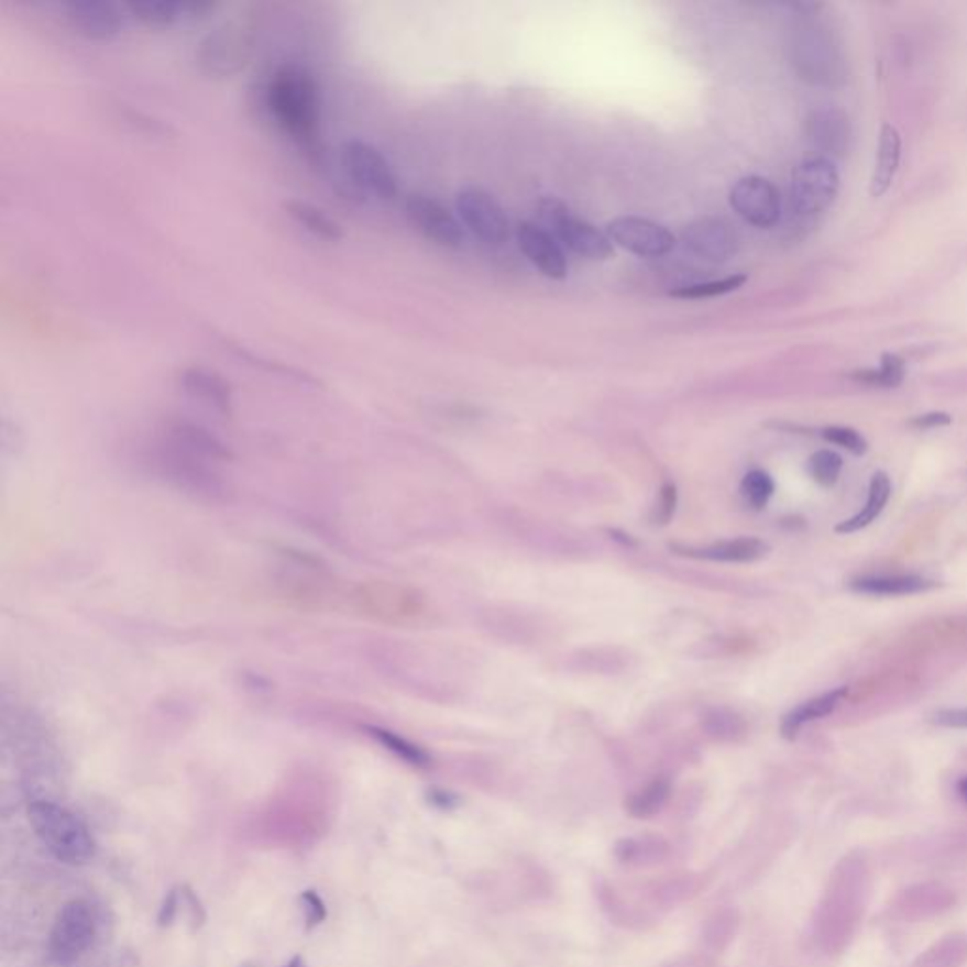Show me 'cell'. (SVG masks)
Listing matches in <instances>:
<instances>
[{"instance_id":"1","label":"cell","mask_w":967,"mask_h":967,"mask_svg":"<svg viewBox=\"0 0 967 967\" xmlns=\"http://www.w3.org/2000/svg\"><path fill=\"white\" fill-rule=\"evenodd\" d=\"M276 125L308 154L320 150V86L300 67H282L273 74L265 94Z\"/></svg>"},{"instance_id":"2","label":"cell","mask_w":967,"mask_h":967,"mask_svg":"<svg viewBox=\"0 0 967 967\" xmlns=\"http://www.w3.org/2000/svg\"><path fill=\"white\" fill-rule=\"evenodd\" d=\"M29 821L34 834L55 860L67 866H86L97 853L94 835L86 824L54 801H33Z\"/></svg>"},{"instance_id":"3","label":"cell","mask_w":967,"mask_h":967,"mask_svg":"<svg viewBox=\"0 0 967 967\" xmlns=\"http://www.w3.org/2000/svg\"><path fill=\"white\" fill-rule=\"evenodd\" d=\"M794 65L803 80L821 86H835L845 80L847 67L834 33L821 23L807 21L795 31Z\"/></svg>"},{"instance_id":"4","label":"cell","mask_w":967,"mask_h":967,"mask_svg":"<svg viewBox=\"0 0 967 967\" xmlns=\"http://www.w3.org/2000/svg\"><path fill=\"white\" fill-rule=\"evenodd\" d=\"M539 216L545 221V226L550 228L554 239L579 257L603 261L613 255V242L607 233H601L592 223L574 216L565 202L554 197H547L539 202Z\"/></svg>"},{"instance_id":"5","label":"cell","mask_w":967,"mask_h":967,"mask_svg":"<svg viewBox=\"0 0 967 967\" xmlns=\"http://www.w3.org/2000/svg\"><path fill=\"white\" fill-rule=\"evenodd\" d=\"M840 176L834 161L809 157L792 173L790 202L795 216L816 218L834 205L839 195Z\"/></svg>"},{"instance_id":"6","label":"cell","mask_w":967,"mask_h":967,"mask_svg":"<svg viewBox=\"0 0 967 967\" xmlns=\"http://www.w3.org/2000/svg\"><path fill=\"white\" fill-rule=\"evenodd\" d=\"M342 167L361 194L381 200H394L399 194V182L389 161L378 147L365 141H347L341 147Z\"/></svg>"},{"instance_id":"7","label":"cell","mask_w":967,"mask_h":967,"mask_svg":"<svg viewBox=\"0 0 967 967\" xmlns=\"http://www.w3.org/2000/svg\"><path fill=\"white\" fill-rule=\"evenodd\" d=\"M350 603L363 616L389 624L410 622L424 613L420 595L389 582H363L352 590Z\"/></svg>"},{"instance_id":"8","label":"cell","mask_w":967,"mask_h":967,"mask_svg":"<svg viewBox=\"0 0 967 967\" xmlns=\"http://www.w3.org/2000/svg\"><path fill=\"white\" fill-rule=\"evenodd\" d=\"M97 937V916L87 901L73 900L61 908L55 919L47 953L57 964H73L86 954Z\"/></svg>"},{"instance_id":"9","label":"cell","mask_w":967,"mask_h":967,"mask_svg":"<svg viewBox=\"0 0 967 967\" xmlns=\"http://www.w3.org/2000/svg\"><path fill=\"white\" fill-rule=\"evenodd\" d=\"M455 208L461 223L471 233L492 246H501L510 234L508 218L499 200L482 187H463L455 197Z\"/></svg>"},{"instance_id":"10","label":"cell","mask_w":967,"mask_h":967,"mask_svg":"<svg viewBox=\"0 0 967 967\" xmlns=\"http://www.w3.org/2000/svg\"><path fill=\"white\" fill-rule=\"evenodd\" d=\"M729 205L737 216L755 228H773L781 220V191L773 182L761 176H745L737 180L729 191Z\"/></svg>"},{"instance_id":"11","label":"cell","mask_w":967,"mask_h":967,"mask_svg":"<svg viewBox=\"0 0 967 967\" xmlns=\"http://www.w3.org/2000/svg\"><path fill=\"white\" fill-rule=\"evenodd\" d=\"M607 237L616 246L639 257H661L677 246V239L668 228L639 216H622L608 221Z\"/></svg>"},{"instance_id":"12","label":"cell","mask_w":967,"mask_h":967,"mask_svg":"<svg viewBox=\"0 0 967 967\" xmlns=\"http://www.w3.org/2000/svg\"><path fill=\"white\" fill-rule=\"evenodd\" d=\"M250 39L239 28L216 29L199 44V65L208 76L229 78L246 65Z\"/></svg>"},{"instance_id":"13","label":"cell","mask_w":967,"mask_h":967,"mask_svg":"<svg viewBox=\"0 0 967 967\" xmlns=\"http://www.w3.org/2000/svg\"><path fill=\"white\" fill-rule=\"evenodd\" d=\"M682 244L700 260L726 263L737 254L739 234L726 218L701 216L682 231Z\"/></svg>"},{"instance_id":"14","label":"cell","mask_w":967,"mask_h":967,"mask_svg":"<svg viewBox=\"0 0 967 967\" xmlns=\"http://www.w3.org/2000/svg\"><path fill=\"white\" fill-rule=\"evenodd\" d=\"M405 212L408 221L426 237L427 241L454 250L463 246L465 229L461 228V221L442 205L441 200L427 195H410L405 202Z\"/></svg>"},{"instance_id":"15","label":"cell","mask_w":967,"mask_h":967,"mask_svg":"<svg viewBox=\"0 0 967 967\" xmlns=\"http://www.w3.org/2000/svg\"><path fill=\"white\" fill-rule=\"evenodd\" d=\"M125 10L108 0H76L67 7V18L76 33L87 41L110 42L125 28Z\"/></svg>"},{"instance_id":"16","label":"cell","mask_w":967,"mask_h":967,"mask_svg":"<svg viewBox=\"0 0 967 967\" xmlns=\"http://www.w3.org/2000/svg\"><path fill=\"white\" fill-rule=\"evenodd\" d=\"M516 239L521 254L526 255L527 261L539 268L545 276L554 281H563L568 276V257L550 231L524 221L518 226Z\"/></svg>"},{"instance_id":"17","label":"cell","mask_w":967,"mask_h":967,"mask_svg":"<svg viewBox=\"0 0 967 967\" xmlns=\"http://www.w3.org/2000/svg\"><path fill=\"white\" fill-rule=\"evenodd\" d=\"M129 14L147 29H171L180 21L200 20L208 12H212L216 4L205 0H186V2H171V0H133L129 2Z\"/></svg>"},{"instance_id":"18","label":"cell","mask_w":967,"mask_h":967,"mask_svg":"<svg viewBox=\"0 0 967 967\" xmlns=\"http://www.w3.org/2000/svg\"><path fill=\"white\" fill-rule=\"evenodd\" d=\"M809 141L832 157H845L853 147V125L845 112L826 108L807 118Z\"/></svg>"},{"instance_id":"19","label":"cell","mask_w":967,"mask_h":967,"mask_svg":"<svg viewBox=\"0 0 967 967\" xmlns=\"http://www.w3.org/2000/svg\"><path fill=\"white\" fill-rule=\"evenodd\" d=\"M180 384L187 394L207 403L210 407L220 410V413L229 414L233 408V389L229 386V382L213 369L195 365L182 371Z\"/></svg>"},{"instance_id":"20","label":"cell","mask_w":967,"mask_h":967,"mask_svg":"<svg viewBox=\"0 0 967 967\" xmlns=\"http://www.w3.org/2000/svg\"><path fill=\"white\" fill-rule=\"evenodd\" d=\"M901 161V136L898 129L890 123H884L879 134V146H877V157H875L873 176H871V186L869 191L873 197H882L887 194L895 174L900 171Z\"/></svg>"},{"instance_id":"21","label":"cell","mask_w":967,"mask_h":967,"mask_svg":"<svg viewBox=\"0 0 967 967\" xmlns=\"http://www.w3.org/2000/svg\"><path fill=\"white\" fill-rule=\"evenodd\" d=\"M677 554L690 556V558H700V560L711 561H732V563H747V561H756L768 554L769 547L760 539L752 537H743L735 541L716 542L713 547L707 548H681L674 547Z\"/></svg>"},{"instance_id":"22","label":"cell","mask_w":967,"mask_h":967,"mask_svg":"<svg viewBox=\"0 0 967 967\" xmlns=\"http://www.w3.org/2000/svg\"><path fill=\"white\" fill-rule=\"evenodd\" d=\"M284 210L292 220L300 228L314 234L316 239L328 242H339L344 239V229L339 221L333 220L323 208L316 207L307 200H286Z\"/></svg>"},{"instance_id":"23","label":"cell","mask_w":967,"mask_h":967,"mask_svg":"<svg viewBox=\"0 0 967 967\" xmlns=\"http://www.w3.org/2000/svg\"><path fill=\"white\" fill-rule=\"evenodd\" d=\"M847 694L848 688L840 686L837 688V690H832V692L818 695V697L805 701L803 705L795 707L792 713L784 716L781 726L782 735H784L787 739H794L798 732H800L801 727L805 726V724L818 721V718H824L827 714L834 713L835 708L839 707L843 697Z\"/></svg>"},{"instance_id":"24","label":"cell","mask_w":967,"mask_h":967,"mask_svg":"<svg viewBox=\"0 0 967 967\" xmlns=\"http://www.w3.org/2000/svg\"><path fill=\"white\" fill-rule=\"evenodd\" d=\"M937 586V582L927 581L922 576H861L850 582L854 592L869 595H911L927 592Z\"/></svg>"},{"instance_id":"25","label":"cell","mask_w":967,"mask_h":967,"mask_svg":"<svg viewBox=\"0 0 967 967\" xmlns=\"http://www.w3.org/2000/svg\"><path fill=\"white\" fill-rule=\"evenodd\" d=\"M890 494H892V484H890L887 473H875L871 484H869L866 507L861 508L860 513L853 516L850 520L840 521L839 526L835 527V531L837 534H854V531H860L864 527H868L884 510Z\"/></svg>"},{"instance_id":"26","label":"cell","mask_w":967,"mask_h":967,"mask_svg":"<svg viewBox=\"0 0 967 967\" xmlns=\"http://www.w3.org/2000/svg\"><path fill=\"white\" fill-rule=\"evenodd\" d=\"M671 787L666 779H655L627 801V811L637 818H650L668 803Z\"/></svg>"},{"instance_id":"27","label":"cell","mask_w":967,"mask_h":967,"mask_svg":"<svg viewBox=\"0 0 967 967\" xmlns=\"http://www.w3.org/2000/svg\"><path fill=\"white\" fill-rule=\"evenodd\" d=\"M745 282H747V274H732L722 281L701 282V284H692V286L677 287L671 292V297L692 300L711 299V297L732 294L735 289L743 287Z\"/></svg>"},{"instance_id":"28","label":"cell","mask_w":967,"mask_h":967,"mask_svg":"<svg viewBox=\"0 0 967 967\" xmlns=\"http://www.w3.org/2000/svg\"><path fill=\"white\" fill-rule=\"evenodd\" d=\"M369 734L373 735L374 739L384 745L389 752H394L397 758L407 761L410 766H416V768L429 766V756L420 747H416L410 740L403 739L394 732H387L382 727H369Z\"/></svg>"},{"instance_id":"29","label":"cell","mask_w":967,"mask_h":967,"mask_svg":"<svg viewBox=\"0 0 967 967\" xmlns=\"http://www.w3.org/2000/svg\"><path fill=\"white\" fill-rule=\"evenodd\" d=\"M840 469H843V460L832 450H821L809 461V473L824 487H832L839 481Z\"/></svg>"},{"instance_id":"30","label":"cell","mask_w":967,"mask_h":967,"mask_svg":"<svg viewBox=\"0 0 967 967\" xmlns=\"http://www.w3.org/2000/svg\"><path fill=\"white\" fill-rule=\"evenodd\" d=\"M905 376L903 361L895 355H884L879 371H864L858 374V381L868 382L871 386L895 387L900 386Z\"/></svg>"},{"instance_id":"31","label":"cell","mask_w":967,"mask_h":967,"mask_svg":"<svg viewBox=\"0 0 967 967\" xmlns=\"http://www.w3.org/2000/svg\"><path fill=\"white\" fill-rule=\"evenodd\" d=\"M743 495L745 499L755 508H763L768 505V501L773 495L774 484L771 476L763 471H752L745 476L743 481Z\"/></svg>"},{"instance_id":"32","label":"cell","mask_w":967,"mask_h":967,"mask_svg":"<svg viewBox=\"0 0 967 967\" xmlns=\"http://www.w3.org/2000/svg\"><path fill=\"white\" fill-rule=\"evenodd\" d=\"M822 437L826 441L834 442L837 447L847 448L848 452H853L856 455H861L868 450V441L853 427H826L822 431Z\"/></svg>"},{"instance_id":"33","label":"cell","mask_w":967,"mask_h":967,"mask_svg":"<svg viewBox=\"0 0 967 967\" xmlns=\"http://www.w3.org/2000/svg\"><path fill=\"white\" fill-rule=\"evenodd\" d=\"M300 905H303V911H305L308 930L318 926V924L326 921V916H328V908H326V903H323V900L318 895V892H314V890H305V892L300 894Z\"/></svg>"},{"instance_id":"34","label":"cell","mask_w":967,"mask_h":967,"mask_svg":"<svg viewBox=\"0 0 967 967\" xmlns=\"http://www.w3.org/2000/svg\"><path fill=\"white\" fill-rule=\"evenodd\" d=\"M674 505H677V490L671 484H668V486H663V490H661L660 499H658V505H656V524H668L671 520V516H673Z\"/></svg>"},{"instance_id":"35","label":"cell","mask_w":967,"mask_h":967,"mask_svg":"<svg viewBox=\"0 0 967 967\" xmlns=\"http://www.w3.org/2000/svg\"><path fill=\"white\" fill-rule=\"evenodd\" d=\"M178 908H180V894H178V890H176V888H173V890H168L167 895H165V900H163V903H161L160 914H157V922H160V926H171V924H173L174 922V919H176Z\"/></svg>"},{"instance_id":"36","label":"cell","mask_w":967,"mask_h":967,"mask_svg":"<svg viewBox=\"0 0 967 967\" xmlns=\"http://www.w3.org/2000/svg\"><path fill=\"white\" fill-rule=\"evenodd\" d=\"M935 724L945 727H961L967 729V708H953V711H941L934 716Z\"/></svg>"},{"instance_id":"37","label":"cell","mask_w":967,"mask_h":967,"mask_svg":"<svg viewBox=\"0 0 967 967\" xmlns=\"http://www.w3.org/2000/svg\"><path fill=\"white\" fill-rule=\"evenodd\" d=\"M911 424H913L914 427H921V429H932V427L948 426V424H950V416L945 413H930L924 414V416H919V418H914Z\"/></svg>"},{"instance_id":"38","label":"cell","mask_w":967,"mask_h":967,"mask_svg":"<svg viewBox=\"0 0 967 967\" xmlns=\"http://www.w3.org/2000/svg\"><path fill=\"white\" fill-rule=\"evenodd\" d=\"M958 794H960L961 800L967 803V777H964V779L958 782Z\"/></svg>"},{"instance_id":"39","label":"cell","mask_w":967,"mask_h":967,"mask_svg":"<svg viewBox=\"0 0 967 967\" xmlns=\"http://www.w3.org/2000/svg\"><path fill=\"white\" fill-rule=\"evenodd\" d=\"M284 967H307L305 966V960L300 958V956H295L294 960L289 961L287 966Z\"/></svg>"}]
</instances>
